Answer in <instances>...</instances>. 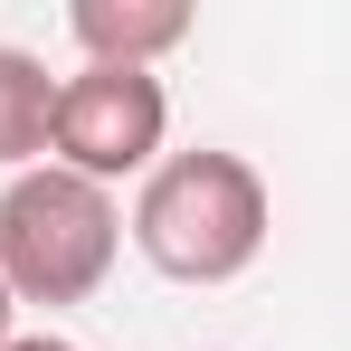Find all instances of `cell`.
Here are the masks:
<instances>
[{
    "instance_id": "3957f363",
    "label": "cell",
    "mask_w": 351,
    "mask_h": 351,
    "mask_svg": "<svg viewBox=\"0 0 351 351\" xmlns=\"http://www.w3.org/2000/svg\"><path fill=\"white\" fill-rule=\"evenodd\" d=\"M162 133H171V95L152 66H76L58 76V105H48V162L95 190L152 171L162 162Z\"/></svg>"
},
{
    "instance_id": "277c9868",
    "label": "cell",
    "mask_w": 351,
    "mask_h": 351,
    "mask_svg": "<svg viewBox=\"0 0 351 351\" xmlns=\"http://www.w3.org/2000/svg\"><path fill=\"white\" fill-rule=\"evenodd\" d=\"M66 38L86 48V66H152L190 38V10L180 0H76Z\"/></svg>"
},
{
    "instance_id": "7a4b0ae2",
    "label": "cell",
    "mask_w": 351,
    "mask_h": 351,
    "mask_svg": "<svg viewBox=\"0 0 351 351\" xmlns=\"http://www.w3.org/2000/svg\"><path fill=\"white\" fill-rule=\"evenodd\" d=\"M114 247H123L114 190L58 171V162L10 171L0 190V294L10 304H86L114 276Z\"/></svg>"
},
{
    "instance_id": "52a82bcc",
    "label": "cell",
    "mask_w": 351,
    "mask_h": 351,
    "mask_svg": "<svg viewBox=\"0 0 351 351\" xmlns=\"http://www.w3.org/2000/svg\"><path fill=\"white\" fill-rule=\"evenodd\" d=\"M10 313H19V304H10V294H0V342H10Z\"/></svg>"
},
{
    "instance_id": "8992f818",
    "label": "cell",
    "mask_w": 351,
    "mask_h": 351,
    "mask_svg": "<svg viewBox=\"0 0 351 351\" xmlns=\"http://www.w3.org/2000/svg\"><path fill=\"white\" fill-rule=\"evenodd\" d=\"M0 351H76V342H58V332H10Z\"/></svg>"
},
{
    "instance_id": "6da1fadb",
    "label": "cell",
    "mask_w": 351,
    "mask_h": 351,
    "mask_svg": "<svg viewBox=\"0 0 351 351\" xmlns=\"http://www.w3.org/2000/svg\"><path fill=\"white\" fill-rule=\"evenodd\" d=\"M133 247L171 285H237L266 256V180H256V162H237L219 143L162 152L143 171V199H133Z\"/></svg>"
},
{
    "instance_id": "5b68a950",
    "label": "cell",
    "mask_w": 351,
    "mask_h": 351,
    "mask_svg": "<svg viewBox=\"0 0 351 351\" xmlns=\"http://www.w3.org/2000/svg\"><path fill=\"white\" fill-rule=\"evenodd\" d=\"M48 105H58V76L29 48H0V171L48 162Z\"/></svg>"
}]
</instances>
